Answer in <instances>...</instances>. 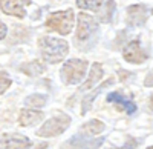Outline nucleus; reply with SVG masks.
Instances as JSON below:
<instances>
[{"label": "nucleus", "mask_w": 153, "mask_h": 149, "mask_svg": "<svg viewBox=\"0 0 153 149\" xmlns=\"http://www.w3.org/2000/svg\"><path fill=\"white\" fill-rule=\"evenodd\" d=\"M112 83H113V80H112V79H110V80H106L103 85H100L98 88H95V91H94V92H91L89 95H86V97L83 98V103H81V114H86L87 111L91 109V105H92V102L95 100V97H97L101 91H103V89L106 88V86H109V85H112Z\"/></svg>", "instance_id": "nucleus-15"}, {"label": "nucleus", "mask_w": 153, "mask_h": 149, "mask_svg": "<svg viewBox=\"0 0 153 149\" xmlns=\"http://www.w3.org/2000/svg\"><path fill=\"white\" fill-rule=\"evenodd\" d=\"M46 100H48V95H43V94H32L29 97L25 98V103L28 106H34V108H42L46 105Z\"/></svg>", "instance_id": "nucleus-17"}, {"label": "nucleus", "mask_w": 153, "mask_h": 149, "mask_svg": "<svg viewBox=\"0 0 153 149\" xmlns=\"http://www.w3.org/2000/svg\"><path fill=\"white\" fill-rule=\"evenodd\" d=\"M98 32V22L94 16L87 12H80L76 16V32H75V40L78 45L86 42H94L92 39Z\"/></svg>", "instance_id": "nucleus-4"}, {"label": "nucleus", "mask_w": 153, "mask_h": 149, "mask_svg": "<svg viewBox=\"0 0 153 149\" xmlns=\"http://www.w3.org/2000/svg\"><path fill=\"white\" fill-rule=\"evenodd\" d=\"M11 85H12V79L9 77V74L6 71H0V95L5 94Z\"/></svg>", "instance_id": "nucleus-18"}, {"label": "nucleus", "mask_w": 153, "mask_h": 149, "mask_svg": "<svg viewBox=\"0 0 153 149\" xmlns=\"http://www.w3.org/2000/svg\"><path fill=\"white\" fill-rule=\"evenodd\" d=\"M71 121L72 118L68 114H57L54 117H51L45 125L37 131L38 137H57V135H61L69 126H71Z\"/></svg>", "instance_id": "nucleus-5"}, {"label": "nucleus", "mask_w": 153, "mask_h": 149, "mask_svg": "<svg viewBox=\"0 0 153 149\" xmlns=\"http://www.w3.org/2000/svg\"><path fill=\"white\" fill-rule=\"evenodd\" d=\"M45 114L37 109H22L19 115V125L20 126H35L43 120Z\"/></svg>", "instance_id": "nucleus-11"}, {"label": "nucleus", "mask_w": 153, "mask_h": 149, "mask_svg": "<svg viewBox=\"0 0 153 149\" xmlns=\"http://www.w3.org/2000/svg\"><path fill=\"white\" fill-rule=\"evenodd\" d=\"M107 102H109V103H117V105H120V106L126 111V114H129V115H132V114L136 112V105H135V102H132L130 98H126L124 95H121V94L117 92V91H113V92H110V94L107 95Z\"/></svg>", "instance_id": "nucleus-12"}, {"label": "nucleus", "mask_w": 153, "mask_h": 149, "mask_svg": "<svg viewBox=\"0 0 153 149\" xmlns=\"http://www.w3.org/2000/svg\"><path fill=\"white\" fill-rule=\"evenodd\" d=\"M32 142L17 132H6L0 135V149H29Z\"/></svg>", "instance_id": "nucleus-7"}, {"label": "nucleus", "mask_w": 153, "mask_h": 149, "mask_svg": "<svg viewBox=\"0 0 153 149\" xmlns=\"http://www.w3.org/2000/svg\"><path fill=\"white\" fill-rule=\"evenodd\" d=\"M87 60L83 58H71L63 65L60 76L65 85H78L84 77L87 71Z\"/></svg>", "instance_id": "nucleus-3"}, {"label": "nucleus", "mask_w": 153, "mask_h": 149, "mask_svg": "<svg viewBox=\"0 0 153 149\" xmlns=\"http://www.w3.org/2000/svg\"><path fill=\"white\" fill-rule=\"evenodd\" d=\"M123 57L129 61V63H135V65H141L149 58V54L143 49L141 43L138 40H132L129 45L124 48L123 51Z\"/></svg>", "instance_id": "nucleus-8"}, {"label": "nucleus", "mask_w": 153, "mask_h": 149, "mask_svg": "<svg viewBox=\"0 0 153 149\" xmlns=\"http://www.w3.org/2000/svg\"><path fill=\"white\" fill-rule=\"evenodd\" d=\"M38 48H40L43 60L52 65L65 60V57L69 52V45L66 40H61L58 37H51V35L42 37L38 40Z\"/></svg>", "instance_id": "nucleus-1"}, {"label": "nucleus", "mask_w": 153, "mask_h": 149, "mask_svg": "<svg viewBox=\"0 0 153 149\" xmlns=\"http://www.w3.org/2000/svg\"><path fill=\"white\" fill-rule=\"evenodd\" d=\"M32 2H20V0H2L0 2V9H2L6 16H14L19 19H23L26 16V9L25 5H29Z\"/></svg>", "instance_id": "nucleus-10"}, {"label": "nucleus", "mask_w": 153, "mask_h": 149, "mask_svg": "<svg viewBox=\"0 0 153 149\" xmlns=\"http://www.w3.org/2000/svg\"><path fill=\"white\" fill-rule=\"evenodd\" d=\"M103 142L104 139H89V135L80 131L75 137H72L69 142L65 143V148L72 146V149H97Z\"/></svg>", "instance_id": "nucleus-9"}, {"label": "nucleus", "mask_w": 153, "mask_h": 149, "mask_svg": "<svg viewBox=\"0 0 153 149\" xmlns=\"http://www.w3.org/2000/svg\"><path fill=\"white\" fill-rule=\"evenodd\" d=\"M127 20L132 26H139V25H144L146 19H147V8L144 5H133L127 11Z\"/></svg>", "instance_id": "nucleus-13"}, {"label": "nucleus", "mask_w": 153, "mask_h": 149, "mask_svg": "<svg viewBox=\"0 0 153 149\" xmlns=\"http://www.w3.org/2000/svg\"><path fill=\"white\" fill-rule=\"evenodd\" d=\"M76 6L81 9H91L100 14V22L107 23L112 19V12L115 9V2H104V0H76Z\"/></svg>", "instance_id": "nucleus-6"}, {"label": "nucleus", "mask_w": 153, "mask_h": 149, "mask_svg": "<svg viewBox=\"0 0 153 149\" xmlns=\"http://www.w3.org/2000/svg\"><path fill=\"white\" fill-rule=\"evenodd\" d=\"M150 111H152V112H153V95L150 97Z\"/></svg>", "instance_id": "nucleus-22"}, {"label": "nucleus", "mask_w": 153, "mask_h": 149, "mask_svg": "<svg viewBox=\"0 0 153 149\" xmlns=\"http://www.w3.org/2000/svg\"><path fill=\"white\" fill-rule=\"evenodd\" d=\"M147 149H153V146H150V148H147Z\"/></svg>", "instance_id": "nucleus-23"}, {"label": "nucleus", "mask_w": 153, "mask_h": 149, "mask_svg": "<svg viewBox=\"0 0 153 149\" xmlns=\"http://www.w3.org/2000/svg\"><path fill=\"white\" fill-rule=\"evenodd\" d=\"M144 85L147 86V88H153V69L147 74V77L144 80Z\"/></svg>", "instance_id": "nucleus-19"}, {"label": "nucleus", "mask_w": 153, "mask_h": 149, "mask_svg": "<svg viewBox=\"0 0 153 149\" xmlns=\"http://www.w3.org/2000/svg\"><path fill=\"white\" fill-rule=\"evenodd\" d=\"M103 74H104V71H103V66H101V63H94L92 65V68H91V72H89V79H87V82L86 83H83L81 86H80V91L81 92H86V91H89V89H92L94 86L103 79Z\"/></svg>", "instance_id": "nucleus-14"}, {"label": "nucleus", "mask_w": 153, "mask_h": 149, "mask_svg": "<svg viewBox=\"0 0 153 149\" xmlns=\"http://www.w3.org/2000/svg\"><path fill=\"white\" fill-rule=\"evenodd\" d=\"M6 32H8V28H6V25H5L3 22H0V40H2V39H5Z\"/></svg>", "instance_id": "nucleus-20"}, {"label": "nucleus", "mask_w": 153, "mask_h": 149, "mask_svg": "<svg viewBox=\"0 0 153 149\" xmlns=\"http://www.w3.org/2000/svg\"><path fill=\"white\" fill-rule=\"evenodd\" d=\"M74 20H75V12L74 9L68 8L65 11H57L52 12L48 20H46V28L49 31H55L60 35H68L72 32L74 28Z\"/></svg>", "instance_id": "nucleus-2"}, {"label": "nucleus", "mask_w": 153, "mask_h": 149, "mask_svg": "<svg viewBox=\"0 0 153 149\" xmlns=\"http://www.w3.org/2000/svg\"><path fill=\"white\" fill-rule=\"evenodd\" d=\"M133 146H136V142H133V140H129L124 146H121V148H112V149H130V148H133Z\"/></svg>", "instance_id": "nucleus-21"}, {"label": "nucleus", "mask_w": 153, "mask_h": 149, "mask_svg": "<svg viewBox=\"0 0 153 149\" xmlns=\"http://www.w3.org/2000/svg\"><path fill=\"white\" fill-rule=\"evenodd\" d=\"M104 129H106V125H104L103 121H100V120H89L86 125H83L81 132L86 134V135H89V137H92V135L101 134Z\"/></svg>", "instance_id": "nucleus-16"}]
</instances>
